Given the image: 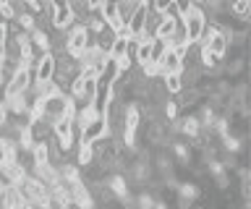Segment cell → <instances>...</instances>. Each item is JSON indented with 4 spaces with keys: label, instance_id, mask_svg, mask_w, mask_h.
Masks as SVG:
<instances>
[{
    "label": "cell",
    "instance_id": "obj_30",
    "mask_svg": "<svg viewBox=\"0 0 251 209\" xmlns=\"http://www.w3.org/2000/svg\"><path fill=\"white\" fill-rule=\"evenodd\" d=\"M16 19V11H13V3H5V0H0V21H13Z\"/></svg>",
    "mask_w": 251,
    "mask_h": 209
},
{
    "label": "cell",
    "instance_id": "obj_34",
    "mask_svg": "<svg viewBox=\"0 0 251 209\" xmlns=\"http://www.w3.org/2000/svg\"><path fill=\"white\" fill-rule=\"evenodd\" d=\"M8 40H11V32H8V24L0 21V50L8 47Z\"/></svg>",
    "mask_w": 251,
    "mask_h": 209
},
{
    "label": "cell",
    "instance_id": "obj_37",
    "mask_svg": "<svg viewBox=\"0 0 251 209\" xmlns=\"http://www.w3.org/2000/svg\"><path fill=\"white\" fill-rule=\"evenodd\" d=\"M241 186H249V167H241Z\"/></svg>",
    "mask_w": 251,
    "mask_h": 209
},
{
    "label": "cell",
    "instance_id": "obj_41",
    "mask_svg": "<svg viewBox=\"0 0 251 209\" xmlns=\"http://www.w3.org/2000/svg\"><path fill=\"white\" fill-rule=\"evenodd\" d=\"M128 209H131V207H128Z\"/></svg>",
    "mask_w": 251,
    "mask_h": 209
},
{
    "label": "cell",
    "instance_id": "obj_18",
    "mask_svg": "<svg viewBox=\"0 0 251 209\" xmlns=\"http://www.w3.org/2000/svg\"><path fill=\"white\" fill-rule=\"evenodd\" d=\"M31 167H37V165H47L50 162V144H47V139L45 141H37L34 146H31Z\"/></svg>",
    "mask_w": 251,
    "mask_h": 209
},
{
    "label": "cell",
    "instance_id": "obj_23",
    "mask_svg": "<svg viewBox=\"0 0 251 209\" xmlns=\"http://www.w3.org/2000/svg\"><path fill=\"white\" fill-rule=\"evenodd\" d=\"M227 11L233 13V16H238V21H246L249 24V19H251V0H238V3H230V5H225Z\"/></svg>",
    "mask_w": 251,
    "mask_h": 209
},
{
    "label": "cell",
    "instance_id": "obj_38",
    "mask_svg": "<svg viewBox=\"0 0 251 209\" xmlns=\"http://www.w3.org/2000/svg\"><path fill=\"white\" fill-rule=\"evenodd\" d=\"M152 209H168V204H165V201H154Z\"/></svg>",
    "mask_w": 251,
    "mask_h": 209
},
{
    "label": "cell",
    "instance_id": "obj_9",
    "mask_svg": "<svg viewBox=\"0 0 251 209\" xmlns=\"http://www.w3.org/2000/svg\"><path fill=\"white\" fill-rule=\"evenodd\" d=\"M105 188H107L110 196L118 199V201H123V204H131V201H133L131 191H128V181H126V175H121V173L110 175L107 183H105Z\"/></svg>",
    "mask_w": 251,
    "mask_h": 209
},
{
    "label": "cell",
    "instance_id": "obj_6",
    "mask_svg": "<svg viewBox=\"0 0 251 209\" xmlns=\"http://www.w3.org/2000/svg\"><path fill=\"white\" fill-rule=\"evenodd\" d=\"M78 76V63L74 58H68V55H55V76H52V81L55 84H60V87H68L71 81H74Z\"/></svg>",
    "mask_w": 251,
    "mask_h": 209
},
{
    "label": "cell",
    "instance_id": "obj_1",
    "mask_svg": "<svg viewBox=\"0 0 251 209\" xmlns=\"http://www.w3.org/2000/svg\"><path fill=\"white\" fill-rule=\"evenodd\" d=\"M178 8H180L178 21H180V26H183L186 40H188V45H196L201 32H204V26L209 24L207 13H204V8L199 3H178Z\"/></svg>",
    "mask_w": 251,
    "mask_h": 209
},
{
    "label": "cell",
    "instance_id": "obj_31",
    "mask_svg": "<svg viewBox=\"0 0 251 209\" xmlns=\"http://www.w3.org/2000/svg\"><path fill=\"white\" fill-rule=\"evenodd\" d=\"M162 115H165L168 120H176V118H178V102H173V99L162 102Z\"/></svg>",
    "mask_w": 251,
    "mask_h": 209
},
{
    "label": "cell",
    "instance_id": "obj_14",
    "mask_svg": "<svg viewBox=\"0 0 251 209\" xmlns=\"http://www.w3.org/2000/svg\"><path fill=\"white\" fill-rule=\"evenodd\" d=\"M149 5H152V3H141V0H139V5H136V11H133L131 21H128V24H126V29H128V32H131V37H133V34H139L141 29H147Z\"/></svg>",
    "mask_w": 251,
    "mask_h": 209
},
{
    "label": "cell",
    "instance_id": "obj_4",
    "mask_svg": "<svg viewBox=\"0 0 251 209\" xmlns=\"http://www.w3.org/2000/svg\"><path fill=\"white\" fill-rule=\"evenodd\" d=\"M92 42V37H89V32H86V26L84 24H74L66 32V42H63V50H66V55L68 58H74V60H78V55L86 50V45Z\"/></svg>",
    "mask_w": 251,
    "mask_h": 209
},
{
    "label": "cell",
    "instance_id": "obj_39",
    "mask_svg": "<svg viewBox=\"0 0 251 209\" xmlns=\"http://www.w3.org/2000/svg\"><path fill=\"white\" fill-rule=\"evenodd\" d=\"M16 209H34V207H31V204H29V201H21V204H19V207H16Z\"/></svg>",
    "mask_w": 251,
    "mask_h": 209
},
{
    "label": "cell",
    "instance_id": "obj_17",
    "mask_svg": "<svg viewBox=\"0 0 251 209\" xmlns=\"http://www.w3.org/2000/svg\"><path fill=\"white\" fill-rule=\"evenodd\" d=\"M78 149H76V167L81 170V167H89L94 157H97V146L94 144H86V141H78L76 144Z\"/></svg>",
    "mask_w": 251,
    "mask_h": 209
},
{
    "label": "cell",
    "instance_id": "obj_12",
    "mask_svg": "<svg viewBox=\"0 0 251 209\" xmlns=\"http://www.w3.org/2000/svg\"><path fill=\"white\" fill-rule=\"evenodd\" d=\"M94 120H100V107L97 105H78L76 107V118H74L76 131H84L86 126H92Z\"/></svg>",
    "mask_w": 251,
    "mask_h": 209
},
{
    "label": "cell",
    "instance_id": "obj_25",
    "mask_svg": "<svg viewBox=\"0 0 251 209\" xmlns=\"http://www.w3.org/2000/svg\"><path fill=\"white\" fill-rule=\"evenodd\" d=\"M215 118H217V113L212 110L209 105H201V110H199V115H196V120H199V126H201V131H209V128H212V123H215Z\"/></svg>",
    "mask_w": 251,
    "mask_h": 209
},
{
    "label": "cell",
    "instance_id": "obj_26",
    "mask_svg": "<svg viewBox=\"0 0 251 209\" xmlns=\"http://www.w3.org/2000/svg\"><path fill=\"white\" fill-rule=\"evenodd\" d=\"M131 175L136 178L139 183H144L149 175H152V170H149V162H144V160H139V162H133L131 165Z\"/></svg>",
    "mask_w": 251,
    "mask_h": 209
},
{
    "label": "cell",
    "instance_id": "obj_13",
    "mask_svg": "<svg viewBox=\"0 0 251 209\" xmlns=\"http://www.w3.org/2000/svg\"><path fill=\"white\" fill-rule=\"evenodd\" d=\"M178 26H180V21L173 16V13H165V16H160V21H157L152 37L154 40H170V37L178 32Z\"/></svg>",
    "mask_w": 251,
    "mask_h": 209
},
{
    "label": "cell",
    "instance_id": "obj_36",
    "mask_svg": "<svg viewBox=\"0 0 251 209\" xmlns=\"http://www.w3.org/2000/svg\"><path fill=\"white\" fill-rule=\"evenodd\" d=\"M204 73H207V76H212V79H217V76H223V73H225V66H223V63H217V66L207 68Z\"/></svg>",
    "mask_w": 251,
    "mask_h": 209
},
{
    "label": "cell",
    "instance_id": "obj_8",
    "mask_svg": "<svg viewBox=\"0 0 251 209\" xmlns=\"http://www.w3.org/2000/svg\"><path fill=\"white\" fill-rule=\"evenodd\" d=\"M110 136H113V128H110L107 123H102V120H94L92 126L78 131V141H86V144H94V146H97L100 141H105V139H110Z\"/></svg>",
    "mask_w": 251,
    "mask_h": 209
},
{
    "label": "cell",
    "instance_id": "obj_19",
    "mask_svg": "<svg viewBox=\"0 0 251 209\" xmlns=\"http://www.w3.org/2000/svg\"><path fill=\"white\" fill-rule=\"evenodd\" d=\"M136 5H139V0H121V3H113V8L118 13V19H121L123 24H128L133 11H136Z\"/></svg>",
    "mask_w": 251,
    "mask_h": 209
},
{
    "label": "cell",
    "instance_id": "obj_2",
    "mask_svg": "<svg viewBox=\"0 0 251 209\" xmlns=\"http://www.w3.org/2000/svg\"><path fill=\"white\" fill-rule=\"evenodd\" d=\"M139 126H141V105L139 102L123 105V110H121V144L128 152H136Z\"/></svg>",
    "mask_w": 251,
    "mask_h": 209
},
{
    "label": "cell",
    "instance_id": "obj_22",
    "mask_svg": "<svg viewBox=\"0 0 251 209\" xmlns=\"http://www.w3.org/2000/svg\"><path fill=\"white\" fill-rule=\"evenodd\" d=\"M128 50H131V42L128 40H121V37H115L113 45H110V50H107V58H110V63L118 58H123V55H128Z\"/></svg>",
    "mask_w": 251,
    "mask_h": 209
},
{
    "label": "cell",
    "instance_id": "obj_40",
    "mask_svg": "<svg viewBox=\"0 0 251 209\" xmlns=\"http://www.w3.org/2000/svg\"><path fill=\"white\" fill-rule=\"evenodd\" d=\"M3 191H5V181L0 178V196H3Z\"/></svg>",
    "mask_w": 251,
    "mask_h": 209
},
{
    "label": "cell",
    "instance_id": "obj_21",
    "mask_svg": "<svg viewBox=\"0 0 251 209\" xmlns=\"http://www.w3.org/2000/svg\"><path fill=\"white\" fill-rule=\"evenodd\" d=\"M180 134L188 136V139H199L201 126H199V120H196V115H186V118H180Z\"/></svg>",
    "mask_w": 251,
    "mask_h": 209
},
{
    "label": "cell",
    "instance_id": "obj_16",
    "mask_svg": "<svg viewBox=\"0 0 251 209\" xmlns=\"http://www.w3.org/2000/svg\"><path fill=\"white\" fill-rule=\"evenodd\" d=\"M29 40L31 45H34V50H37V55H42V52H52V37L47 29H34V32L29 34Z\"/></svg>",
    "mask_w": 251,
    "mask_h": 209
},
{
    "label": "cell",
    "instance_id": "obj_28",
    "mask_svg": "<svg viewBox=\"0 0 251 209\" xmlns=\"http://www.w3.org/2000/svg\"><path fill=\"white\" fill-rule=\"evenodd\" d=\"M170 149H173V154H176L180 162H183V165H188V162H191V149H188L183 141H173Z\"/></svg>",
    "mask_w": 251,
    "mask_h": 209
},
{
    "label": "cell",
    "instance_id": "obj_10",
    "mask_svg": "<svg viewBox=\"0 0 251 209\" xmlns=\"http://www.w3.org/2000/svg\"><path fill=\"white\" fill-rule=\"evenodd\" d=\"M74 24H76V19H74V13H71L68 3H55V13H52V19H50V26L55 29V32L66 34Z\"/></svg>",
    "mask_w": 251,
    "mask_h": 209
},
{
    "label": "cell",
    "instance_id": "obj_20",
    "mask_svg": "<svg viewBox=\"0 0 251 209\" xmlns=\"http://www.w3.org/2000/svg\"><path fill=\"white\" fill-rule=\"evenodd\" d=\"M58 173H60L63 186H68V183H74V181H81V170H78L74 162H63V165H58Z\"/></svg>",
    "mask_w": 251,
    "mask_h": 209
},
{
    "label": "cell",
    "instance_id": "obj_29",
    "mask_svg": "<svg viewBox=\"0 0 251 209\" xmlns=\"http://www.w3.org/2000/svg\"><path fill=\"white\" fill-rule=\"evenodd\" d=\"M220 139H223V146H225L227 154H238V152H241V141H238L235 136L225 134V136H220Z\"/></svg>",
    "mask_w": 251,
    "mask_h": 209
},
{
    "label": "cell",
    "instance_id": "obj_24",
    "mask_svg": "<svg viewBox=\"0 0 251 209\" xmlns=\"http://www.w3.org/2000/svg\"><path fill=\"white\" fill-rule=\"evenodd\" d=\"M162 89L168 92V94H180V92H183V79H180V73L162 76Z\"/></svg>",
    "mask_w": 251,
    "mask_h": 209
},
{
    "label": "cell",
    "instance_id": "obj_33",
    "mask_svg": "<svg viewBox=\"0 0 251 209\" xmlns=\"http://www.w3.org/2000/svg\"><path fill=\"white\" fill-rule=\"evenodd\" d=\"M241 71H243V58H238V60H233V63L225 66V73L227 76H238Z\"/></svg>",
    "mask_w": 251,
    "mask_h": 209
},
{
    "label": "cell",
    "instance_id": "obj_7",
    "mask_svg": "<svg viewBox=\"0 0 251 209\" xmlns=\"http://www.w3.org/2000/svg\"><path fill=\"white\" fill-rule=\"evenodd\" d=\"M55 76V52H42L37 55L34 66H31V81L42 84V81H52Z\"/></svg>",
    "mask_w": 251,
    "mask_h": 209
},
{
    "label": "cell",
    "instance_id": "obj_11",
    "mask_svg": "<svg viewBox=\"0 0 251 209\" xmlns=\"http://www.w3.org/2000/svg\"><path fill=\"white\" fill-rule=\"evenodd\" d=\"M29 175H34L39 183H45L47 188H58V186H63L60 181V173H58V167L52 165V162H47V165H37V167H31V173Z\"/></svg>",
    "mask_w": 251,
    "mask_h": 209
},
{
    "label": "cell",
    "instance_id": "obj_3",
    "mask_svg": "<svg viewBox=\"0 0 251 209\" xmlns=\"http://www.w3.org/2000/svg\"><path fill=\"white\" fill-rule=\"evenodd\" d=\"M19 191H21L24 201H29L34 209H45V207L52 201L50 188H47L45 183H39L34 175H26V178H24V183L19 186Z\"/></svg>",
    "mask_w": 251,
    "mask_h": 209
},
{
    "label": "cell",
    "instance_id": "obj_32",
    "mask_svg": "<svg viewBox=\"0 0 251 209\" xmlns=\"http://www.w3.org/2000/svg\"><path fill=\"white\" fill-rule=\"evenodd\" d=\"M227 128H230V120H227L225 115H223V118H215V123H212V128H209V131H217L220 136H225V134H227Z\"/></svg>",
    "mask_w": 251,
    "mask_h": 209
},
{
    "label": "cell",
    "instance_id": "obj_5",
    "mask_svg": "<svg viewBox=\"0 0 251 209\" xmlns=\"http://www.w3.org/2000/svg\"><path fill=\"white\" fill-rule=\"evenodd\" d=\"M199 47H207L212 55H217V58H223L225 55V50H227V40L223 37V32L215 26V24H207L204 26V32H201V37H199Z\"/></svg>",
    "mask_w": 251,
    "mask_h": 209
},
{
    "label": "cell",
    "instance_id": "obj_35",
    "mask_svg": "<svg viewBox=\"0 0 251 209\" xmlns=\"http://www.w3.org/2000/svg\"><path fill=\"white\" fill-rule=\"evenodd\" d=\"M215 183H217V188H227V186H230V175H227V170H223V173L215 175Z\"/></svg>",
    "mask_w": 251,
    "mask_h": 209
},
{
    "label": "cell",
    "instance_id": "obj_15",
    "mask_svg": "<svg viewBox=\"0 0 251 209\" xmlns=\"http://www.w3.org/2000/svg\"><path fill=\"white\" fill-rule=\"evenodd\" d=\"M16 146H19V154L21 152H31V146L37 144V139H34V134H31V128H29V123H19L16 126Z\"/></svg>",
    "mask_w": 251,
    "mask_h": 209
},
{
    "label": "cell",
    "instance_id": "obj_27",
    "mask_svg": "<svg viewBox=\"0 0 251 209\" xmlns=\"http://www.w3.org/2000/svg\"><path fill=\"white\" fill-rule=\"evenodd\" d=\"M178 191H180V199H186L188 204L194 199H199V186L196 183H178Z\"/></svg>",
    "mask_w": 251,
    "mask_h": 209
}]
</instances>
